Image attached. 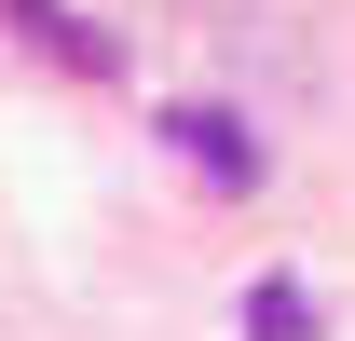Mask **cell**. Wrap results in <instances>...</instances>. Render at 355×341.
<instances>
[{
	"instance_id": "3",
	"label": "cell",
	"mask_w": 355,
	"mask_h": 341,
	"mask_svg": "<svg viewBox=\"0 0 355 341\" xmlns=\"http://www.w3.org/2000/svg\"><path fill=\"white\" fill-rule=\"evenodd\" d=\"M246 341H314V287L301 273H260L246 287Z\"/></svg>"
},
{
	"instance_id": "2",
	"label": "cell",
	"mask_w": 355,
	"mask_h": 341,
	"mask_svg": "<svg viewBox=\"0 0 355 341\" xmlns=\"http://www.w3.org/2000/svg\"><path fill=\"white\" fill-rule=\"evenodd\" d=\"M14 28H28V42H55L69 69H123V55H110V28H83L69 0H14Z\"/></svg>"
},
{
	"instance_id": "1",
	"label": "cell",
	"mask_w": 355,
	"mask_h": 341,
	"mask_svg": "<svg viewBox=\"0 0 355 341\" xmlns=\"http://www.w3.org/2000/svg\"><path fill=\"white\" fill-rule=\"evenodd\" d=\"M164 137L191 150V177H219V191H260V137L232 123L219 96H178V110H164Z\"/></svg>"
}]
</instances>
